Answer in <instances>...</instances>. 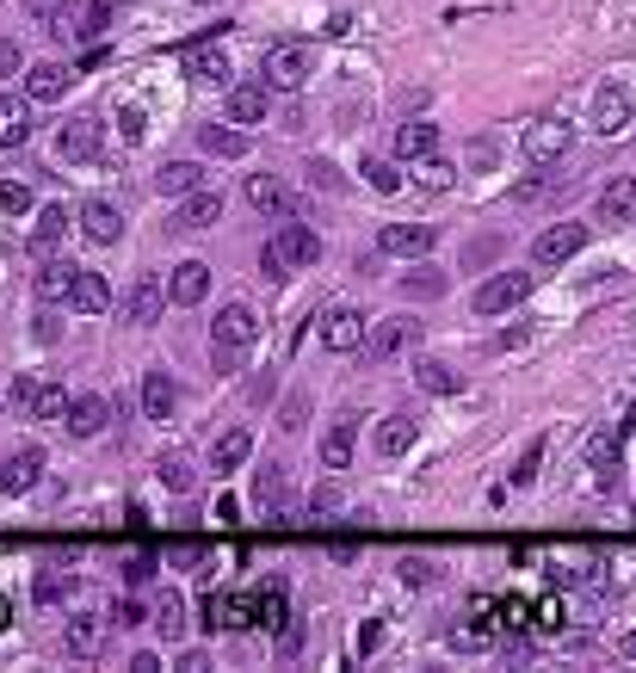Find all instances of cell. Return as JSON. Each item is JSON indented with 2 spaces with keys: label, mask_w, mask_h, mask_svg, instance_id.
I'll return each instance as SVG.
<instances>
[{
  "label": "cell",
  "mask_w": 636,
  "mask_h": 673,
  "mask_svg": "<svg viewBox=\"0 0 636 673\" xmlns=\"http://www.w3.org/2000/svg\"><path fill=\"white\" fill-rule=\"evenodd\" d=\"M56 155H62V161H93V155H99V118H93V112L62 118V130H56Z\"/></svg>",
  "instance_id": "obj_12"
},
{
  "label": "cell",
  "mask_w": 636,
  "mask_h": 673,
  "mask_svg": "<svg viewBox=\"0 0 636 673\" xmlns=\"http://www.w3.org/2000/svg\"><path fill=\"white\" fill-rule=\"evenodd\" d=\"M62 235H68V210L62 204H44L38 210V229H31V254H56V247H62Z\"/></svg>",
  "instance_id": "obj_31"
},
{
  "label": "cell",
  "mask_w": 636,
  "mask_h": 673,
  "mask_svg": "<svg viewBox=\"0 0 636 673\" xmlns=\"http://www.w3.org/2000/svg\"><path fill=\"white\" fill-rule=\"evenodd\" d=\"M155 186H161L167 198H186V192L204 186V167H198V161H167V167L155 173Z\"/></svg>",
  "instance_id": "obj_34"
},
{
  "label": "cell",
  "mask_w": 636,
  "mask_h": 673,
  "mask_svg": "<svg viewBox=\"0 0 636 673\" xmlns=\"http://www.w3.org/2000/svg\"><path fill=\"white\" fill-rule=\"evenodd\" d=\"M68 408H75V396H62V389H38V396H31V414L38 420H68Z\"/></svg>",
  "instance_id": "obj_45"
},
{
  "label": "cell",
  "mask_w": 636,
  "mask_h": 673,
  "mask_svg": "<svg viewBox=\"0 0 636 673\" xmlns=\"http://www.w3.org/2000/svg\"><path fill=\"white\" fill-rule=\"evenodd\" d=\"M38 482H44V451L38 445L7 451V464H0V494H31Z\"/></svg>",
  "instance_id": "obj_13"
},
{
  "label": "cell",
  "mask_w": 636,
  "mask_h": 673,
  "mask_svg": "<svg viewBox=\"0 0 636 673\" xmlns=\"http://www.w3.org/2000/svg\"><path fill=\"white\" fill-rule=\"evenodd\" d=\"M247 204L260 210V217H297V198L272 180V173H247Z\"/></svg>",
  "instance_id": "obj_20"
},
{
  "label": "cell",
  "mask_w": 636,
  "mask_h": 673,
  "mask_svg": "<svg viewBox=\"0 0 636 673\" xmlns=\"http://www.w3.org/2000/svg\"><path fill=\"white\" fill-rule=\"evenodd\" d=\"M396 155H402V161H420V155H439V130H433V124H420V118L396 124Z\"/></svg>",
  "instance_id": "obj_32"
},
{
  "label": "cell",
  "mask_w": 636,
  "mask_h": 673,
  "mask_svg": "<svg viewBox=\"0 0 636 673\" xmlns=\"http://www.w3.org/2000/svg\"><path fill=\"white\" fill-rule=\"evenodd\" d=\"M204 667H210V655H198V649H192V655H180V673H204Z\"/></svg>",
  "instance_id": "obj_63"
},
{
  "label": "cell",
  "mask_w": 636,
  "mask_h": 673,
  "mask_svg": "<svg viewBox=\"0 0 636 673\" xmlns=\"http://www.w3.org/2000/svg\"><path fill=\"white\" fill-rule=\"evenodd\" d=\"M75 278H81V266H75V260L44 254V260H38V272H31V291H38V303H68V297H75Z\"/></svg>",
  "instance_id": "obj_11"
},
{
  "label": "cell",
  "mask_w": 636,
  "mask_h": 673,
  "mask_svg": "<svg viewBox=\"0 0 636 673\" xmlns=\"http://www.w3.org/2000/svg\"><path fill=\"white\" fill-rule=\"evenodd\" d=\"M525 291H532V272H494L488 285L476 291V309L482 315H507L513 303H525Z\"/></svg>",
  "instance_id": "obj_14"
},
{
  "label": "cell",
  "mask_w": 636,
  "mask_h": 673,
  "mask_svg": "<svg viewBox=\"0 0 636 673\" xmlns=\"http://www.w3.org/2000/svg\"><path fill=\"white\" fill-rule=\"evenodd\" d=\"M630 112H636V93L624 81H606V87L593 93V130L599 136H624L630 130Z\"/></svg>",
  "instance_id": "obj_6"
},
{
  "label": "cell",
  "mask_w": 636,
  "mask_h": 673,
  "mask_svg": "<svg viewBox=\"0 0 636 673\" xmlns=\"http://www.w3.org/2000/svg\"><path fill=\"white\" fill-rule=\"evenodd\" d=\"M7 396H13L19 408H31V396H38V383H31V377H13V389H7Z\"/></svg>",
  "instance_id": "obj_60"
},
{
  "label": "cell",
  "mask_w": 636,
  "mask_h": 673,
  "mask_svg": "<svg viewBox=\"0 0 636 673\" xmlns=\"http://www.w3.org/2000/svg\"><path fill=\"white\" fill-rule=\"evenodd\" d=\"M538 464H544V439L525 445V457L513 464V488H532V482H538Z\"/></svg>",
  "instance_id": "obj_47"
},
{
  "label": "cell",
  "mask_w": 636,
  "mask_h": 673,
  "mask_svg": "<svg viewBox=\"0 0 636 673\" xmlns=\"http://www.w3.org/2000/svg\"><path fill=\"white\" fill-rule=\"evenodd\" d=\"M180 62H186V75H192V81H210V87H223V81H229V56H223L217 44H192Z\"/></svg>",
  "instance_id": "obj_26"
},
{
  "label": "cell",
  "mask_w": 636,
  "mask_h": 673,
  "mask_svg": "<svg viewBox=\"0 0 636 673\" xmlns=\"http://www.w3.org/2000/svg\"><path fill=\"white\" fill-rule=\"evenodd\" d=\"M62 649L75 655V661H93L105 649V618L99 612H75V618L62 624Z\"/></svg>",
  "instance_id": "obj_17"
},
{
  "label": "cell",
  "mask_w": 636,
  "mask_h": 673,
  "mask_svg": "<svg viewBox=\"0 0 636 673\" xmlns=\"http://www.w3.org/2000/svg\"><path fill=\"white\" fill-rule=\"evenodd\" d=\"M198 149H204L210 161H241V155H247V130H235V118H229V124H204V130H198Z\"/></svg>",
  "instance_id": "obj_22"
},
{
  "label": "cell",
  "mask_w": 636,
  "mask_h": 673,
  "mask_svg": "<svg viewBox=\"0 0 636 673\" xmlns=\"http://www.w3.org/2000/svg\"><path fill=\"white\" fill-rule=\"evenodd\" d=\"M173 402H180V383H173V377L155 365V371L143 377V414H149V420H167V414H173Z\"/></svg>",
  "instance_id": "obj_29"
},
{
  "label": "cell",
  "mask_w": 636,
  "mask_h": 673,
  "mask_svg": "<svg viewBox=\"0 0 636 673\" xmlns=\"http://www.w3.org/2000/svg\"><path fill=\"white\" fill-rule=\"evenodd\" d=\"M278 494H285V464H260L254 501H266V513H278Z\"/></svg>",
  "instance_id": "obj_44"
},
{
  "label": "cell",
  "mask_w": 636,
  "mask_h": 673,
  "mask_svg": "<svg viewBox=\"0 0 636 673\" xmlns=\"http://www.w3.org/2000/svg\"><path fill=\"white\" fill-rule=\"evenodd\" d=\"M260 606L247 593H229V599H204V630H247V624H260L254 618Z\"/></svg>",
  "instance_id": "obj_19"
},
{
  "label": "cell",
  "mask_w": 636,
  "mask_h": 673,
  "mask_svg": "<svg viewBox=\"0 0 636 673\" xmlns=\"http://www.w3.org/2000/svg\"><path fill=\"white\" fill-rule=\"evenodd\" d=\"M31 136V118H25V105L19 99H0V149H19Z\"/></svg>",
  "instance_id": "obj_40"
},
{
  "label": "cell",
  "mask_w": 636,
  "mask_h": 673,
  "mask_svg": "<svg viewBox=\"0 0 636 673\" xmlns=\"http://www.w3.org/2000/svg\"><path fill=\"white\" fill-rule=\"evenodd\" d=\"M532 630H544V636H556V630H562V599H544V606L532 612Z\"/></svg>",
  "instance_id": "obj_52"
},
{
  "label": "cell",
  "mask_w": 636,
  "mask_h": 673,
  "mask_svg": "<svg viewBox=\"0 0 636 673\" xmlns=\"http://www.w3.org/2000/svg\"><path fill=\"white\" fill-rule=\"evenodd\" d=\"M352 439H359V420H340V427L322 433V464L328 470H346L352 464Z\"/></svg>",
  "instance_id": "obj_37"
},
{
  "label": "cell",
  "mask_w": 636,
  "mask_h": 673,
  "mask_svg": "<svg viewBox=\"0 0 636 673\" xmlns=\"http://www.w3.org/2000/svg\"><path fill=\"white\" fill-rule=\"evenodd\" d=\"M68 87H75V68H68V62H38V68H25V93H31V99H62Z\"/></svg>",
  "instance_id": "obj_25"
},
{
  "label": "cell",
  "mask_w": 636,
  "mask_h": 673,
  "mask_svg": "<svg viewBox=\"0 0 636 673\" xmlns=\"http://www.w3.org/2000/svg\"><path fill=\"white\" fill-rule=\"evenodd\" d=\"M167 291H173V303H204L210 297V266L204 260H180V266H173V278H167Z\"/></svg>",
  "instance_id": "obj_24"
},
{
  "label": "cell",
  "mask_w": 636,
  "mask_h": 673,
  "mask_svg": "<svg viewBox=\"0 0 636 673\" xmlns=\"http://www.w3.org/2000/svg\"><path fill=\"white\" fill-rule=\"evenodd\" d=\"M414 340H420L414 315H383V322H371V334H365V359L383 365V359H396V352H408Z\"/></svg>",
  "instance_id": "obj_5"
},
{
  "label": "cell",
  "mask_w": 636,
  "mask_h": 673,
  "mask_svg": "<svg viewBox=\"0 0 636 673\" xmlns=\"http://www.w3.org/2000/svg\"><path fill=\"white\" fill-rule=\"evenodd\" d=\"M439 291H445V272H433V266L414 272V278H402V297H439Z\"/></svg>",
  "instance_id": "obj_49"
},
{
  "label": "cell",
  "mask_w": 636,
  "mask_h": 673,
  "mask_svg": "<svg viewBox=\"0 0 636 673\" xmlns=\"http://www.w3.org/2000/svg\"><path fill=\"white\" fill-rule=\"evenodd\" d=\"M396 569H402V581H408V587H427V581H433V562H420V556H402Z\"/></svg>",
  "instance_id": "obj_53"
},
{
  "label": "cell",
  "mask_w": 636,
  "mask_h": 673,
  "mask_svg": "<svg viewBox=\"0 0 636 673\" xmlns=\"http://www.w3.org/2000/svg\"><path fill=\"white\" fill-rule=\"evenodd\" d=\"M414 439H420V420H414V414H383V420H377V451H383V457H402Z\"/></svg>",
  "instance_id": "obj_27"
},
{
  "label": "cell",
  "mask_w": 636,
  "mask_h": 673,
  "mask_svg": "<svg viewBox=\"0 0 636 673\" xmlns=\"http://www.w3.org/2000/svg\"><path fill=\"white\" fill-rule=\"evenodd\" d=\"M31 593H38V606H56V599L68 593V575L56 569V562H44V569H38V587H31Z\"/></svg>",
  "instance_id": "obj_46"
},
{
  "label": "cell",
  "mask_w": 636,
  "mask_h": 673,
  "mask_svg": "<svg viewBox=\"0 0 636 673\" xmlns=\"http://www.w3.org/2000/svg\"><path fill=\"white\" fill-rule=\"evenodd\" d=\"M118 124H124V143H143V136H149V124H143V112H136V105H124Z\"/></svg>",
  "instance_id": "obj_55"
},
{
  "label": "cell",
  "mask_w": 636,
  "mask_h": 673,
  "mask_svg": "<svg viewBox=\"0 0 636 673\" xmlns=\"http://www.w3.org/2000/svg\"><path fill=\"white\" fill-rule=\"evenodd\" d=\"M359 173H365V186H371V192H383V198L402 192V155H371Z\"/></svg>",
  "instance_id": "obj_38"
},
{
  "label": "cell",
  "mask_w": 636,
  "mask_h": 673,
  "mask_svg": "<svg viewBox=\"0 0 636 673\" xmlns=\"http://www.w3.org/2000/svg\"><path fill=\"white\" fill-rule=\"evenodd\" d=\"M587 247V223H550V229H538V241H532V260L538 266H562V260H575Z\"/></svg>",
  "instance_id": "obj_8"
},
{
  "label": "cell",
  "mask_w": 636,
  "mask_h": 673,
  "mask_svg": "<svg viewBox=\"0 0 636 673\" xmlns=\"http://www.w3.org/2000/svg\"><path fill=\"white\" fill-rule=\"evenodd\" d=\"M414 180L427 186V192H451V186H457V167H451L445 155H420V161H414Z\"/></svg>",
  "instance_id": "obj_39"
},
{
  "label": "cell",
  "mask_w": 636,
  "mask_h": 673,
  "mask_svg": "<svg viewBox=\"0 0 636 673\" xmlns=\"http://www.w3.org/2000/svg\"><path fill=\"white\" fill-rule=\"evenodd\" d=\"M569 149H575L569 118H538L532 130H525V161H532V167H556Z\"/></svg>",
  "instance_id": "obj_4"
},
{
  "label": "cell",
  "mask_w": 636,
  "mask_h": 673,
  "mask_svg": "<svg viewBox=\"0 0 636 673\" xmlns=\"http://www.w3.org/2000/svg\"><path fill=\"white\" fill-rule=\"evenodd\" d=\"M130 673H161V655H149V649L130 655Z\"/></svg>",
  "instance_id": "obj_62"
},
{
  "label": "cell",
  "mask_w": 636,
  "mask_h": 673,
  "mask_svg": "<svg viewBox=\"0 0 636 673\" xmlns=\"http://www.w3.org/2000/svg\"><path fill=\"white\" fill-rule=\"evenodd\" d=\"M19 7H25V19H31V25H44V31H50V25L68 13V0H19Z\"/></svg>",
  "instance_id": "obj_48"
},
{
  "label": "cell",
  "mask_w": 636,
  "mask_h": 673,
  "mask_svg": "<svg viewBox=\"0 0 636 673\" xmlns=\"http://www.w3.org/2000/svg\"><path fill=\"white\" fill-rule=\"evenodd\" d=\"M19 68H25V50H19L13 38H0V81H7V75H19Z\"/></svg>",
  "instance_id": "obj_56"
},
{
  "label": "cell",
  "mask_w": 636,
  "mask_h": 673,
  "mask_svg": "<svg viewBox=\"0 0 636 673\" xmlns=\"http://www.w3.org/2000/svg\"><path fill=\"white\" fill-rule=\"evenodd\" d=\"M365 334H371V322L346 303H334L322 315V346H334V352H365Z\"/></svg>",
  "instance_id": "obj_9"
},
{
  "label": "cell",
  "mask_w": 636,
  "mask_h": 673,
  "mask_svg": "<svg viewBox=\"0 0 636 673\" xmlns=\"http://www.w3.org/2000/svg\"><path fill=\"white\" fill-rule=\"evenodd\" d=\"M254 340H260V315L247 303H223L210 315V346H217V359H235V352H247Z\"/></svg>",
  "instance_id": "obj_2"
},
{
  "label": "cell",
  "mask_w": 636,
  "mask_h": 673,
  "mask_svg": "<svg viewBox=\"0 0 636 673\" xmlns=\"http://www.w3.org/2000/svg\"><path fill=\"white\" fill-rule=\"evenodd\" d=\"M433 241H439L433 223H383V235H377V247H383V254H396V260L433 254Z\"/></svg>",
  "instance_id": "obj_10"
},
{
  "label": "cell",
  "mask_w": 636,
  "mask_h": 673,
  "mask_svg": "<svg viewBox=\"0 0 636 673\" xmlns=\"http://www.w3.org/2000/svg\"><path fill=\"white\" fill-rule=\"evenodd\" d=\"M217 217H223V198L210 192V186H198V192L180 198V210H173V229H210Z\"/></svg>",
  "instance_id": "obj_21"
},
{
  "label": "cell",
  "mask_w": 636,
  "mask_h": 673,
  "mask_svg": "<svg viewBox=\"0 0 636 673\" xmlns=\"http://www.w3.org/2000/svg\"><path fill=\"white\" fill-rule=\"evenodd\" d=\"M155 470H161V482H167L173 494H186V488L198 482V464H192V457H186V451H167V457H161V464H155Z\"/></svg>",
  "instance_id": "obj_41"
},
{
  "label": "cell",
  "mask_w": 636,
  "mask_h": 673,
  "mask_svg": "<svg viewBox=\"0 0 636 673\" xmlns=\"http://www.w3.org/2000/svg\"><path fill=\"white\" fill-rule=\"evenodd\" d=\"M68 309H81V315H99V309H112V285L93 272V266H81V278H75V297H68Z\"/></svg>",
  "instance_id": "obj_33"
},
{
  "label": "cell",
  "mask_w": 636,
  "mask_h": 673,
  "mask_svg": "<svg viewBox=\"0 0 636 673\" xmlns=\"http://www.w3.org/2000/svg\"><path fill=\"white\" fill-rule=\"evenodd\" d=\"M75 223H81V235H87V241H99V247H112V241L124 235V210H118L112 198H87V204L75 210Z\"/></svg>",
  "instance_id": "obj_15"
},
{
  "label": "cell",
  "mask_w": 636,
  "mask_h": 673,
  "mask_svg": "<svg viewBox=\"0 0 636 673\" xmlns=\"http://www.w3.org/2000/svg\"><path fill=\"white\" fill-rule=\"evenodd\" d=\"M315 260H322V235H315L309 223H278V235L260 247V266H266V278H285L291 266H297V272H309Z\"/></svg>",
  "instance_id": "obj_1"
},
{
  "label": "cell",
  "mask_w": 636,
  "mask_h": 673,
  "mask_svg": "<svg viewBox=\"0 0 636 673\" xmlns=\"http://www.w3.org/2000/svg\"><path fill=\"white\" fill-rule=\"evenodd\" d=\"M161 303H173V291L161 285V272H143V278H136V291H130V328H155Z\"/></svg>",
  "instance_id": "obj_18"
},
{
  "label": "cell",
  "mask_w": 636,
  "mask_h": 673,
  "mask_svg": "<svg viewBox=\"0 0 636 673\" xmlns=\"http://www.w3.org/2000/svg\"><path fill=\"white\" fill-rule=\"evenodd\" d=\"M587 464H593V482L599 488H618V433H599L587 445Z\"/></svg>",
  "instance_id": "obj_35"
},
{
  "label": "cell",
  "mask_w": 636,
  "mask_h": 673,
  "mask_svg": "<svg viewBox=\"0 0 636 673\" xmlns=\"http://www.w3.org/2000/svg\"><path fill=\"white\" fill-rule=\"evenodd\" d=\"M105 25H112V0H87V7H68V13L50 25V31H56V38L68 31V38L93 44V38H105Z\"/></svg>",
  "instance_id": "obj_16"
},
{
  "label": "cell",
  "mask_w": 636,
  "mask_h": 673,
  "mask_svg": "<svg viewBox=\"0 0 636 673\" xmlns=\"http://www.w3.org/2000/svg\"><path fill=\"white\" fill-rule=\"evenodd\" d=\"M31 334H38L44 346H56V340H62V322H56V303H44V309H38V322H31Z\"/></svg>",
  "instance_id": "obj_51"
},
{
  "label": "cell",
  "mask_w": 636,
  "mask_h": 673,
  "mask_svg": "<svg viewBox=\"0 0 636 673\" xmlns=\"http://www.w3.org/2000/svg\"><path fill=\"white\" fill-rule=\"evenodd\" d=\"M377 643H383V624H365V630H359V655H371Z\"/></svg>",
  "instance_id": "obj_61"
},
{
  "label": "cell",
  "mask_w": 636,
  "mask_h": 673,
  "mask_svg": "<svg viewBox=\"0 0 636 673\" xmlns=\"http://www.w3.org/2000/svg\"><path fill=\"white\" fill-rule=\"evenodd\" d=\"M593 217L606 229H630L636 223V173H618V180H606V192L593 198Z\"/></svg>",
  "instance_id": "obj_7"
},
{
  "label": "cell",
  "mask_w": 636,
  "mask_h": 673,
  "mask_svg": "<svg viewBox=\"0 0 636 673\" xmlns=\"http://www.w3.org/2000/svg\"><path fill=\"white\" fill-rule=\"evenodd\" d=\"M260 81H266L272 93H297V87L309 81V50H303V44H272V50L260 56Z\"/></svg>",
  "instance_id": "obj_3"
},
{
  "label": "cell",
  "mask_w": 636,
  "mask_h": 673,
  "mask_svg": "<svg viewBox=\"0 0 636 673\" xmlns=\"http://www.w3.org/2000/svg\"><path fill=\"white\" fill-rule=\"evenodd\" d=\"M414 383L427 389V396H457V389H464V377H457L445 359H420L414 365Z\"/></svg>",
  "instance_id": "obj_36"
},
{
  "label": "cell",
  "mask_w": 636,
  "mask_h": 673,
  "mask_svg": "<svg viewBox=\"0 0 636 673\" xmlns=\"http://www.w3.org/2000/svg\"><path fill=\"white\" fill-rule=\"evenodd\" d=\"M247 457H254V433H247V427H235V433H223L217 445H210V470H241L247 464Z\"/></svg>",
  "instance_id": "obj_30"
},
{
  "label": "cell",
  "mask_w": 636,
  "mask_h": 673,
  "mask_svg": "<svg viewBox=\"0 0 636 673\" xmlns=\"http://www.w3.org/2000/svg\"><path fill=\"white\" fill-rule=\"evenodd\" d=\"M155 569H161V556H155V550H143V556H130V562H124V581H130V587H143V581H155Z\"/></svg>",
  "instance_id": "obj_50"
},
{
  "label": "cell",
  "mask_w": 636,
  "mask_h": 673,
  "mask_svg": "<svg viewBox=\"0 0 636 673\" xmlns=\"http://www.w3.org/2000/svg\"><path fill=\"white\" fill-rule=\"evenodd\" d=\"M13 624V606H7V599H0V630H7Z\"/></svg>",
  "instance_id": "obj_64"
},
{
  "label": "cell",
  "mask_w": 636,
  "mask_h": 673,
  "mask_svg": "<svg viewBox=\"0 0 636 673\" xmlns=\"http://www.w3.org/2000/svg\"><path fill=\"white\" fill-rule=\"evenodd\" d=\"M112 618H118V624H130V630H136V624H155V612H143V606H136V599H124V606H118Z\"/></svg>",
  "instance_id": "obj_58"
},
{
  "label": "cell",
  "mask_w": 636,
  "mask_h": 673,
  "mask_svg": "<svg viewBox=\"0 0 636 673\" xmlns=\"http://www.w3.org/2000/svg\"><path fill=\"white\" fill-rule=\"evenodd\" d=\"M266 105H272V87H266V81L229 87V118H235V124H260V118H266Z\"/></svg>",
  "instance_id": "obj_28"
},
{
  "label": "cell",
  "mask_w": 636,
  "mask_h": 673,
  "mask_svg": "<svg viewBox=\"0 0 636 673\" xmlns=\"http://www.w3.org/2000/svg\"><path fill=\"white\" fill-rule=\"evenodd\" d=\"M167 556L180 562V569H198V562H204V544H198V538H180V544H173Z\"/></svg>",
  "instance_id": "obj_54"
},
{
  "label": "cell",
  "mask_w": 636,
  "mask_h": 673,
  "mask_svg": "<svg viewBox=\"0 0 636 673\" xmlns=\"http://www.w3.org/2000/svg\"><path fill=\"white\" fill-rule=\"evenodd\" d=\"M118 408L105 402V396H75V408H68V420L62 427L75 433V439H93V433H105V420H112Z\"/></svg>",
  "instance_id": "obj_23"
},
{
  "label": "cell",
  "mask_w": 636,
  "mask_h": 673,
  "mask_svg": "<svg viewBox=\"0 0 636 673\" xmlns=\"http://www.w3.org/2000/svg\"><path fill=\"white\" fill-rule=\"evenodd\" d=\"M0 204H7V210H31V186L7 180V186H0Z\"/></svg>",
  "instance_id": "obj_57"
},
{
  "label": "cell",
  "mask_w": 636,
  "mask_h": 673,
  "mask_svg": "<svg viewBox=\"0 0 636 673\" xmlns=\"http://www.w3.org/2000/svg\"><path fill=\"white\" fill-rule=\"evenodd\" d=\"M550 192H556V173H532V180H519V186L507 192V204H513V210H532V204H544Z\"/></svg>",
  "instance_id": "obj_42"
},
{
  "label": "cell",
  "mask_w": 636,
  "mask_h": 673,
  "mask_svg": "<svg viewBox=\"0 0 636 673\" xmlns=\"http://www.w3.org/2000/svg\"><path fill=\"white\" fill-rule=\"evenodd\" d=\"M155 630H161V636H180V630H186V599L173 593V587L155 599Z\"/></svg>",
  "instance_id": "obj_43"
},
{
  "label": "cell",
  "mask_w": 636,
  "mask_h": 673,
  "mask_svg": "<svg viewBox=\"0 0 636 673\" xmlns=\"http://www.w3.org/2000/svg\"><path fill=\"white\" fill-rule=\"evenodd\" d=\"M309 173H315V186H322V192H340V167L334 161H315Z\"/></svg>",
  "instance_id": "obj_59"
}]
</instances>
